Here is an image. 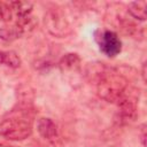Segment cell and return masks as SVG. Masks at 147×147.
Here are the masks:
<instances>
[{"mask_svg":"<svg viewBox=\"0 0 147 147\" xmlns=\"http://www.w3.org/2000/svg\"><path fill=\"white\" fill-rule=\"evenodd\" d=\"M45 26L55 37H64L70 33V25L59 10H49L45 15Z\"/></svg>","mask_w":147,"mask_h":147,"instance_id":"obj_3","label":"cell"},{"mask_svg":"<svg viewBox=\"0 0 147 147\" xmlns=\"http://www.w3.org/2000/svg\"><path fill=\"white\" fill-rule=\"evenodd\" d=\"M10 7L13 9V13L18 18H24L31 15L32 9H33V3L29 1H13L10 2Z\"/></svg>","mask_w":147,"mask_h":147,"instance_id":"obj_6","label":"cell"},{"mask_svg":"<svg viewBox=\"0 0 147 147\" xmlns=\"http://www.w3.org/2000/svg\"><path fill=\"white\" fill-rule=\"evenodd\" d=\"M37 129H38V132L40 133V136L49 141L54 140L57 137L56 125L51 118H47V117L39 118V121L37 123Z\"/></svg>","mask_w":147,"mask_h":147,"instance_id":"obj_5","label":"cell"},{"mask_svg":"<svg viewBox=\"0 0 147 147\" xmlns=\"http://www.w3.org/2000/svg\"><path fill=\"white\" fill-rule=\"evenodd\" d=\"M145 69H146V64L144 63V65H142V78H144V80H146V74H145Z\"/></svg>","mask_w":147,"mask_h":147,"instance_id":"obj_12","label":"cell"},{"mask_svg":"<svg viewBox=\"0 0 147 147\" xmlns=\"http://www.w3.org/2000/svg\"><path fill=\"white\" fill-rule=\"evenodd\" d=\"M0 64L15 69L21 65V57L14 51H0Z\"/></svg>","mask_w":147,"mask_h":147,"instance_id":"obj_9","label":"cell"},{"mask_svg":"<svg viewBox=\"0 0 147 147\" xmlns=\"http://www.w3.org/2000/svg\"><path fill=\"white\" fill-rule=\"evenodd\" d=\"M127 80L117 72L107 71L98 80V93L108 102H119L127 91Z\"/></svg>","mask_w":147,"mask_h":147,"instance_id":"obj_1","label":"cell"},{"mask_svg":"<svg viewBox=\"0 0 147 147\" xmlns=\"http://www.w3.org/2000/svg\"><path fill=\"white\" fill-rule=\"evenodd\" d=\"M0 147H16V146H3V145H1Z\"/></svg>","mask_w":147,"mask_h":147,"instance_id":"obj_13","label":"cell"},{"mask_svg":"<svg viewBox=\"0 0 147 147\" xmlns=\"http://www.w3.org/2000/svg\"><path fill=\"white\" fill-rule=\"evenodd\" d=\"M24 32L21 30V28L17 24L10 26H2L0 29V39L5 41H13L15 39L21 38Z\"/></svg>","mask_w":147,"mask_h":147,"instance_id":"obj_10","label":"cell"},{"mask_svg":"<svg viewBox=\"0 0 147 147\" xmlns=\"http://www.w3.org/2000/svg\"><path fill=\"white\" fill-rule=\"evenodd\" d=\"M100 49L109 57H114L122 51V41L113 31H103L98 38Z\"/></svg>","mask_w":147,"mask_h":147,"instance_id":"obj_4","label":"cell"},{"mask_svg":"<svg viewBox=\"0 0 147 147\" xmlns=\"http://www.w3.org/2000/svg\"><path fill=\"white\" fill-rule=\"evenodd\" d=\"M32 133V123L25 111L3 118L0 122V137L7 140H24Z\"/></svg>","mask_w":147,"mask_h":147,"instance_id":"obj_2","label":"cell"},{"mask_svg":"<svg viewBox=\"0 0 147 147\" xmlns=\"http://www.w3.org/2000/svg\"><path fill=\"white\" fill-rule=\"evenodd\" d=\"M127 10L132 17L139 21H145L147 17V2L146 1H134L127 7Z\"/></svg>","mask_w":147,"mask_h":147,"instance_id":"obj_8","label":"cell"},{"mask_svg":"<svg viewBox=\"0 0 147 147\" xmlns=\"http://www.w3.org/2000/svg\"><path fill=\"white\" fill-rule=\"evenodd\" d=\"M80 65V57L76 53H68L61 57L59 62V67L62 71L64 70H75Z\"/></svg>","mask_w":147,"mask_h":147,"instance_id":"obj_7","label":"cell"},{"mask_svg":"<svg viewBox=\"0 0 147 147\" xmlns=\"http://www.w3.org/2000/svg\"><path fill=\"white\" fill-rule=\"evenodd\" d=\"M13 17V9L10 7V2L0 1V21L9 22Z\"/></svg>","mask_w":147,"mask_h":147,"instance_id":"obj_11","label":"cell"}]
</instances>
